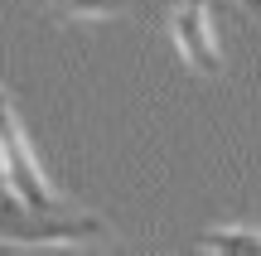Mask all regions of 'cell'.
Masks as SVG:
<instances>
[{"label":"cell","instance_id":"cell-4","mask_svg":"<svg viewBox=\"0 0 261 256\" xmlns=\"http://www.w3.org/2000/svg\"><path fill=\"white\" fill-rule=\"evenodd\" d=\"M198 251H261V227H208L194 237Z\"/></svg>","mask_w":261,"mask_h":256},{"label":"cell","instance_id":"cell-3","mask_svg":"<svg viewBox=\"0 0 261 256\" xmlns=\"http://www.w3.org/2000/svg\"><path fill=\"white\" fill-rule=\"evenodd\" d=\"M169 39H174L179 58H184L194 73H203V77L223 73V53H218V39H213L208 0H179V5L169 10Z\"/></svg>","mask_w":261,"mask_h":256},{"label":"cell","instance_id":"cell-2","mask_svg":"<svg viewBox=\"0 0 261 256\" xmlns=\"http://www.w3.org/2000/svg\"><path fill=\"white\" fill-rule=\"evenodd\" d=\"M0 189H10L24 208H58V189L48 184L44 164L34 155V140H29L24 121H19L10 92L0 87Z\"/></svg>","mask_w":261,"mask_h":256},{"label":"cell","instance_id":"cell-1","mask_svg":"<svg viewBox=\"0 0 261 256\" xmlns=\"http://www.w3.org/2000/svg\"><path fill=\"white\" fill-rule=\"evenodd\" d=\"M112 242V227L92 213L58 208H24L10 189H0V247H92Z\"/></svg>","mask_w":261,"mask_h":256},{"label":"cell","instance_id":"cell-6","mask_svg":"<svg viewBox=\"0 0 261 256\" xmlns=\"http://www.w3.org/2000/svg\"><path fill=\"white\" fill-rule=\"evenodd\" d=\"M247 5H252V10H256V15H261V0H247Z\"/></svg>","mask_w":261,"mask_h":256},{"label":"cell","instance_id":"cell-5","mask_svg":"<svg viewBox=\"0 0 261 256\" xmlns=\"http://www.w3.org/2000/svg\"><path fill=\"white\" fill-rule=\"evenodd\" d=\"M63 19H112L126 10V0H54Z\"/></svg>","mask_w":261,"mask_h":256}]
</instances>
